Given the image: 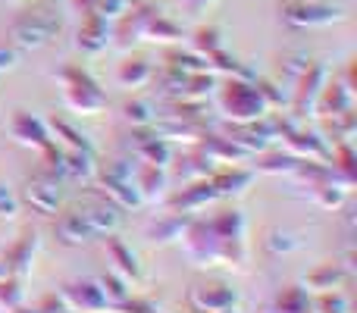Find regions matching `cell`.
<instances>
[{
    "label": "cell",
    "mask_w": 357,
    "mask_h": 313,
    "mask_svg": "<svg viewBox=\"0 0 357 313\" xmlns=\"http://www.w3.org/2000/svg\"><path fill=\"white\" fill-rule=\"evenodd\" d=\"M182 251L197 266H245L248 264V220L238 210H222L213 220L191 216L182 232Z\"/></svg>",
    "instance_id": "obj_1"
},
{
    "label": "cell",
    "mask_w": 357,
    "mask_h": 313,
    "mask_svg": "<svg viewBox=\"0 0 357 313\" xmlns=\"http://www.w3.org/2000/svg\"><path fill=\"white\" fill-rule=\"evenodd\" d=\"M63 29V13L56 10L54 0H31L25 13H19L16 22L10 25V38L16 47L38 50Z\"/></svg>",
    "instance_id": "obj_2"
},
{
    "label": "cell",
    "mask_w": 357,
    "mask_h": 313,
    "mask_svg": "<svg viewBox=\"0 0 357 313\" xmlns=\"http://www.w3.org/2000/svg\"><path fill=\"white\" fill-rule=\"evenodd\" d=\"M91 185L100 197L116 204L119 210L142 207V194H138V188H135V163H132V160L119 157V160H110V163L98 166V176H94Z\"/></svg>",
    "instance_id": "obj_3"
},
{
    "label": "cell",
    "mask_w": 357,
    "mask_h": 313,
    "mask_svg": "<svg viewBox=\"0 0 357 313\" xmlns=\"http://www.w3.org/2000/svg\"><path fill=\"white\" fill-rule=\"evenodd\" d=\"M56 82L63 85V98H66V107L73 113H82V116H98V113L107 110V94L100 91L98 79H94L88 69L63 66L60 72H56Z\"/></svg>",
    "instance_id": "obj_4"
},
{
    "label": "cell",
    "mask_w": 357,
    "mask_h": 313,
    "mask_svg": "<svg viewBox=\"0 0 357 313\" xmlns=\"http://www.w3.org/2000/svg\"><path fill=\"white\" fill-rule=\"evenodd\" d=\"M216 94H220L222 113H226L232 123H251V119H260L270 113L260 88L248 79H229Z\"/></svg>",
    "instance_id": "obj_5"
},
{
    "label": "cell",
    "mask_w": 357,
    "mask_h": 313,
    "mask_svg": "<svg viewBox=\"0 0 357 313\" xmlns=\"http://www.w3.org/2000/svg\"><path fill=\"white\" fill-rule=\"evenodd\" d=\"M329 82V69L326 63H314L310 60L304 66V72L295 79V88H291V98H289V116H295L298 123H304L307 116H314V107L317 98H320L323 85Z\"/></svg>",
    "instance_id": "obj_6"
},
{
    "label": "cell",
    "mask_w": 357,
    "mask_h": 313,
    "mask_svg": "<svg viewBox=\"0 0 357 313\" xmlns=\"http://www.w3.org/2000/svg\"><path fill=\"white\" fill-rule=\"evenodd\" d=\"M279 16L285 25H295V29H323V25L342 22L345 10L333 3H320V0H282Z\"/></svg>",
    "instance_id": "obj_7"
},
{
    "label": "cell",
    "mask_w": 357,
    "mask_h": 313,
    "mask_svg": "<svg viewBox=\"0 0 357 313\" xmlns=\"http://www.w3.org/2000/svg\"><path fill=\"white\" fill-rule=\"evenodd\" d=\"M185 301L195 313H213V310L238 307V291L226 282H204V285H191Z\"/></svg>",
    "instance_id": "obj_8"
},
{
    "label": "cell",
    "mask_w": 357,
    "mask_h": 313,
    "mask_svg": "<svg viewBox=\"0 0 357 313\" xmlns=\"http://www.w3.org/2000/svg\"><path fill=\"white\" fill-rule=\"evenodd\" d=\"M66 310H79V313H104L107 304L104 291H100L98 279H79V282H66L60 291Z\"/></svg>",
    "instance_id": "obj_9"
},
{
    "label": "cell",
    "mask_w": 357,
    "mask_h": 313,
    "mask_svg": "<svg viewBox=\"0 0 357 313\" xmlns=\"http://www.w3.org/2000/svg\"><path fill=\"white\" fill-rule=\"evenodd\" d=\"M75 207L88 216V222H91V229L98 232V238L100 235L119 232V226H123V210H119L116 204H110L107 197H100L98 191H88L85 204H75Z\"/></svg>",
    "instance_id": "obj_10"
},
{
    "label": "cell",
    "mask_w": 357,
    "mask_h": 313,
    "mask_svg": "<svg viewBox=\"0 0 357 313\" xmlns=\"http://www.w3.org/2000/svg\"><path fill=\"white\" fill-rule=\"evenodd\" d=\"M167 201L169 210H176V213H197V210H204L207 204L216 201V191L213 185H210V178H191V182H185L178 191L163 197Z\"/></svg>",
    "instance_id": "obj_11"
},
{
    "label": "cell",
    "mask_w": 357,
    "mask_h": 313,
    "mask_svg": "<svg viewBox=\"0 0 357 313\" xmlns=\"http://www.w3.org/2000/svg\"><path fill=\"white\" fill-rule=\"evenodd\" d=\"M22 197L31 204V210H38L41 216H50V213H56V210H60L63 182L44 176V172H35V176L29 178V185H25Z\"/></svg>",
    "instance_id": "obj_12"
},
{
    "label": "cell",
    "mask_w": 357,
    "mask_h": 313,
    "mask_svg": "<svg viewBox=\"0 0 357 313\" xmlns=\"http://www.w3.org/2000/svg\"><path fill=\"white\" fill-rule=\"evenodd\" d=\"M282 144H285V151L295 154L298 160H329V154H333V144L326 142V135L307 132L304 125H295L291 132H285Z\"/></svg>",
    "instance_id": "obj_13"
},
{
    "label": "cell",
    "mask_w": 357,
    "mask_h": 313,
    "mask_svg": "<svg viewBox=\"0 0 357 313\" xmlns=\"http://www.w3.org/2000/svg\"><path fill=\"white\" fill-rule=\"evenodd\" d=\"M10 135L16 138L19 144H25V148H35V151L47 148V144L54 142V138H50L47 123H44L41 116H35V113H29V110H16V113H13Z\"/></svg>",
    "instance_id": "obj_14"
},
{
    "label": "cell",
    "mask_w": 357,
    "mask_h": 313,
    "mask_svg": "<svg viewBox=\"0 0 357 313\" xmlns=\"http://www.w3.org/2000/svg\"><path fill=\"white\" fill-rule=\"evenodd\" d=\"M110 41H113L110 19H100V16H94V13H85V19H82V25H79L75 47H79L82 54L94 56V54H100V50L110 47Z\"/></svg>",
    "instance_id": "obj_15"
},
{
    "label": "cell",
    "mask_w": 357,
    "mask_h": 313,
    "mask_svg": "<svg viewBox=\"0 0 357 313\" xmlns=\"http://www.w3.org/2000/svg\"><path fill=\"white\" fill-rule=\"evenodd\" d=\"M35 254H38V232L19 235V238L10 245V251L0 257V264L6 266V276L25 279L31 273V266H35Z\"/></svg>",
    "instance_id": "obj_16"
},
{
    "label": "cell",
    "mask_w": 357,
    "mask_h": 313,
    "mask_svg": "<svg viewBox=\"0 0 357 313\" xmlns=\"http://www.w3.org/2000/svg\"><path fill=\"white\" fill-rule=\"evenodd\" d=\"M254 176H257V172L248 169V166L226 163V166H216L207 178H210V185H213L216 197H235V194H241V191L254 182Z\"/></svg>",
    "instance_id": "obj_17"
},
{
    "label": "cell",
    "mask_w": 357,
    "mask_h": 313,
    "mask_svg": "<svg viewBox=\"0 0 357 313\" xmlns=\"http://www.w3.org/2000/svg\"><path fill=\"white\" fill-rule=\"evenodd\" d=\"M135 188L142 194V204H157L169 194V172L167 166H151L138 163L135 166Z\"/></svg>",
    "instance_id": "obj_18"
},
{
    "label": "cell",
    "mask_w": 357,
    "mask_h": 313,
    "mask_svg": "<svg viewBox=\"0 0 357 313\" xmlns=\"http://www.w3.org/2000/svg\"><path fill=\"white\" fill-rule=\"evenodd\" d=\"M56 238L63 241V245H88V241L98 238V232L91 229V222H88V216L82 213L79 207H69L63 210L60 216H56Z\"/></svg>",
    "instance_id": "obj_19"
},
{
    "label": "cell",
    "mask_w": 357,
    "mask_h": 313,
    "mask_svg": "<svg viewBox=\"0 0 357 313\" xmlns=\"http://www.w3.org/2000/svg\"><path fill=\"white\" fill-rule=\"evenodd\" d=\"M197 148L204 151L210 160H213L216 166H226V163H248L254 154L248 148H241L238 142H232L229 135H216V132H207V135L197 142Z\"/></svg>",
    "instance_id": "obj_20"
},
{
    "label": "cell",
    "mask_w": 357,
    "mask_h": 313,
    "mask_svg": "<svg viewBox=\"0 0 357 313\" xmlns=\"http://www.w3.org/2000/svg\"><path fill=\"white\" fill-rule=\"evenodd\" d=\"M138 142H135V157L142 163H151V166H169L173 163V148L163 135H157L154 125H144L138 129Z\"/></svg>",
    "instance_id": "obj_21"
},
{
    "label": "cell",
    "mask_w": 357,
    "mask_h": 313,
    "mask_svg": "<svg viewBox=\"0 0 357 313\" xmlns=\"http://www.w3.org/2000/svg\"><path fill=\"white\" fill-rule=\"evenodd\" d=\"M354 110V98H351V85L345 82H326L317 98V107H314V116H323V119H333L339 113H348Z\"/></svg>",
    "instance_id": "obj_22"
},
{
    "label": "cell",
    "mask_w": 357,
    "mask_h": 313,
    "mask_svg": "<svg viewBox=\"0 0 357 313\" xmlns=\"http://www.w3.org/2000/svg\"><path fill=\"white\" fill-rule=\"evenodd\" d=\"M107 254H110L113 266H116L113 273H119V276L129 279V282H138V279H142V264H138V254L132 251L129 241H123L116 232L107 235Z\"/></svg>",
    "instance_id": "obj_23"
},
{
    "label": "cell",
    "mask_w": 357,
    "mask_h": 313,
    "mask_svg": "<svg viewBox=\"0 0 357 313\" xmlns=\"http://www.w3.org/2000/svg\"><path fill=\"white\" fill-rule=\"evenodd\" d=\"M151 10H154V6L138 3L135 10H126L123 16H119V25H116V31H113V38H116L119 47H132L135 41H142V38H144V25H148Z\"/></svg>",
    "instance_id": "obj_24"
},
{
    "label": "cell",
    "mask_w": 357,
    "mask_h": 313,
    "mask_svg": "<svg viewBox=\"0 0 357 313\" xmlns=\"http://www.w3.org/2000/svg\"><path fill=\"white\" fill-rule=\"evenodd\" d=\"M188 222H191V213H176V210H169V213L151 220L148 226H144V235H148L151 241H157V245H167V241L182 238V232L188 229Z\"/></svg>",
    "instance_id": "obj_25"
},
{
    "label": "cell",
    "mask_w": 357,
    "mask_h": 313,
    "mask_svg": "<svg viewBox=\"0 0 357 313\" xmlns=\"http://www.w3.org/2000/svg\"><path fill=\"white\" fill-rule=\"evenodd\" d=\"M298 160L295 154H289V151H260V154H254V172H266V176H291V172L298 169Z\"/></svg>",
    "instance_id": "obj_26"
},
{
    "label": "cell",
    "mask_w": 357,
    "mask_h": 313,
    "mask_svg": "<svg viewBox=\"0 0 357 313\" xmlns=\"http://www.w3.org/2000/svg\"><path fill=\"white\" fill-rule=\"evenodd\" d=\"M348 279V273H345V266L339 264V260H326V264H320L317 270H310L307 273V291H333V289H339L342 282Z\"/></svg>",
    "instance_id": "obj_27"
},
{
    "label": "cell",
    "mask_w": 357,
    "mask_h": 313,
    "mask_svg": "<svg viewBox=\"0 0 357 313\" xmlns=\"http://www.w3.org/2000/svg\"><path fill=\"white\" fill-rule=\"evenodd\" d=\"M142 41H160V44H176V41H182V29L173 22V19L167 16L163 10H151V16H148V25H144V38Z\"/></svg>",
    "instance_id": "obj_28"
},
{
    "label": "cell",
    "mask_w": 357,
    "mask_h": 313,
    "mask_svg": "<svg viewBox=\"0 0 357 313\" xmlns=\"http://www.w3.org/2000/svg\"><path fill=\"white\" fill-rule=\"evenodd\" d=\"M47 129H50V135L63 138V144H66V148H73V151H91V154H98L91 135H85V132H82L79 125L73 123V119H63V116L60 119H50Z\"/></svg>",
    "instance_id": "obj_29"
},
{
    "label": "cell",
    "mask_w": 357,
    "mask_h": 313,
    "mask_svg": "<svg viewBox=\"0 0 357 313\" xmlns=\"http://www.w3.org/2000/svg\"><path fill=\"white\" fill-rule=\"evenodd\" d=\"M98 154L91 151H73L66 148V169H69V182H85L91 185L98 176Z\"/></svg>",
    "instance_id": "obj_30"
},
{
    "label": "cell",
    "mask_w": 357,
    "mask_h": 313,
    "mask_svg": "<svg viewBox=\"0 0 357 313\" xmlns=\"http://www.w3.org/2000/svg\"><path fill=\"white\" fill-rule=\"evenodd\" d=\"M216 169V163L210 160L207 154H204L201 148H195L191 154H185L182 160H178L176 166V176L182 178V182H191V178H207L210 172Z\"/></svg>",
    "instance_id": "obj_31"
},
{
    "label": "cell",
    "mask_w": 357,
    "mask_h": 313,
    "mask_svg": "<svg viewBox=\"0 0 357 313\" xmlns=\"http://www.w3.org/2000/svg\"><path fill=\"white\" fill-rule=\"evenodd\" d=\"M119 82H123L126 88H142L148 85L151 79H154V63L144 60V56H132V60L119 63Z\"/></svg>",
    "instance_id": "obj_32"
},
{
    "label": "cell",
    "mask_w": 357,
    "mask_h": 313,
    "mask_svg": "<svg viewBox=\"0 0 357 313\" xmlns=\"http://www.w3.org/2000/svg\"><path fill=\"white\" fill-rule=\"evenodd\" d=\"M98 285H100V291H104L107 304H110V307H116V310L132 298V282H129V279H123L119 273H104V276L98 279Z\"/></svg>",
    "instance_id": "obj_33"
},
{
    "label": "cell",
    "mask_w": 357,
    "mask_h": 313,
    "mask_svg": "<svg viewBox=\"0 0 357 313\" xmlns=\"http://www.w3.org/2000/svg\"><path fill=\"white\" fill-rule=\"evenodd\" d=\"M270 307L276 313H301L310 307V291L301 289V285H285Z\"/></svg>",
    "instance_id": "obj_34"
},
{
    "label": "cell",
    "mask_w": 357,
    "mask_h": 313,
    "mask_svg": "<svg viewBox=\"0 0 357 313\" xmlns=\"http://www.w3.org/2000/svg\"><path fill=\"white\" fill-rule=\"evenodd\" d=\"M123 116L129 119L135 129H144V125L157 123V107H154V100H148V98H135L123 107Z\"/></svg>",
    "instance_id": "obj_35"
},
{
    "label": "cell",
    "mask_w": 357,
    "mask_h": 313,
    "mask_svg": "<svg viewBox=\"0 0 357 313\" xmlns=\"http://www.w3.org/2000/svg\"><path fill=\"white\" fill-rule=\"evenodd\" d=\"M191 50L201 56H210V54H216V50H222V31L216 29V25H201V29H195V35H191Z\"/></svg>",
    "instance_id": "obj_36"
},
{
    "label": "cell",
    "mask_w": 357,
    "mask_h": 313,
    "mask_svg": "<svg viewBox=\"0 0 357 313\" xmlns=\"http://www.w3.org/2000/svg\"><path fill=\"white\" fill-rule=\"evenodd\" d=\"M354 132H357V116H354V110L339 113V116L326 119V135H333V138H326V142H335V144H339V142H351Z\"/></svg>",
    "instance_id": "obj_37"
},
{
    "label": "cell",
    "mask_w": 357,
    "mask_h": 313,
    "mask_svg": "<svg viewBox=\"0 0 357 313\" xmlns=\"http://www.w3.org/2000/svg\"><path fill=\"white\" fill-rule=\"evenodd\" d=\"M25 304V289H22V279L16 276H3L0 279V310L13 313L16 307Z\"/></svg>",
    "instance_id": "obj_38"
},
{
    "label": "cell",
    "mask_w": 357,
    "mask_h": 313,
    "mask_svg": "<svg viewBox=\"0 0 357 313\" xmlns=\"http://www.w3.org/2000/svg\"><path fill=\"white\" fill-rule=\"evenodd\" d=\"M167 66H176V69H182L185 75H191V72H204L207 69V56H201V54H195V50H167Z\"/></svg>",
    "instance_id": "obj_39"
},
{
    "label": "cell",
    "mask_w": 357,
    "mask_h": 313,
    "mask_svg": "<svg viewBox=\"0 0 357 313\" xmlns=\"http://www.w3.org/2000/svg\"><path fill=\"white\" fill-rule=\"evenodd\" d=\"M314 310L317 313H348L351 304H348V298L339 289H333V291H320V298L314 301Z\"/></svg>",
    "instance_id": "obj_40"
},
{
    "label": "cell",
    "mask_w": 357,
    "mask_h": 313,
    "mask_svg": "<svg viewBox=\"0 0 357 313\" xmlns=\"http://www.w3.org/2000/svg\"><path fill=\"white\" fill-rule=\"evenodd\" d=\"M264 247L270 254H291L298 247V238L295 235H289V232H282V229H270L266 238H264Z\"/></svg>",
    "instance_id": "obj_41"
},
{
    "label": "cell",
    "mask_w": 357,
    "mask_h": 313,
    "mask_svg": "<svg viewBox=\"0 0 357 313\" xmlns=\"http://www.w3.org/2000/svg\"><path fill=\"white\" fill-rule=\"evenodd\" d=\"M19 213V197L13 194L10 185L0 182V220H16Z\"/></svg>",
    "instance_id": "obj_42"
},
{
    "label": "cell",
    "mask_w": 357,
    "mask_h": 313,
    "mask_svg": "<svg viewBox=\"0 0 357 313\" xmlns=\"http://www.w3.org/2000/svg\"><path fill=\"white\" fill-rule=\"evenodd\" d=\"M35 307H38V313H66V304H63L60 295H44Z\"/></svg>",
    "instance_id": "obj_43"
},
{
    "label": "cell",
    "mask_w": 357,
    "mask_h": 313,
    "mask_svg": "<svg viewBox=\"0 0 357 313\" xmlns=\"http://www.w3.org/2000/svg\"><path fill=\"white\" fill-rule=\"evenodd\" d=\"M16 63H19L16 50H10V47H0V75H3V72H10V69H16Z\"/></svg>",
    "instance_id": "obj_44"
},
{
    "label": "cell",
    "mask_w": 357,
    "mask_h": 313,
    "mask_svg": "<svg viewBox=\"0 0 357 313\" xmlns=\"http://www.w3.org/2000/svg\"><path fill=\"white\" fill-rule=\"evenodd\" d=\"M185 3H188V6H191V10H204V6L216 3V0H185Z\"/></svg>",
    "instance_id": "obj_45"
},
{
    "label": "cell",
    "mask_w": 357,
    "mask_h": 313,
    "mask_svg": "<svg viewBox=\"0 0 357 313\" xmlns=\"http://www.w3.org/2000/svg\"><path fill=\"white\" fill-rule=\"evenodd\" d=\"M213 313H238V307H226V310H213Z\"/></svg>",
    "instance_id": "obj_46"
},
{
    "label": "cell",
    "mask_w": 357,
    "mask_h": 313,
    "mask_svg": "<svg viewBox=\"0 0 357 313\" xmlns=\"http://www.w3.org/2000/svg\"><path fill=\"white\" fill-rule=\"evenodd\" d=\"M3 276H6V266H3V264H0V279H3Z\"/></svg>",
    "instance_id": "obj_47"
},
{
    "label": "cell",
    "mask_w": 357,
    "mask_h": 313,
    "mask_svg": "<svg viewBox=\"0 0 357 313\" xmlns=\"http://www.w3.org/2000/svg\"><path fill=\"white\" fill-rule=\"evenodd\" d=\"M260 313H276V310H273V307H264V310H260Z\"/></svg>",
    "instance_id": "obj_48"
}]
</instances>
